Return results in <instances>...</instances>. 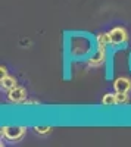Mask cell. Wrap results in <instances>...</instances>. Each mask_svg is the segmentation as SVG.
<instances>
[{
    "label": "cell",
    "instance_id": "cell-4",
    "mask_svg": "<svg viewBox=\"0 0 131 147\" xmlns=\"http://www.w3.org/2000/svg\"><path fill=\"white\" fill-rule=\"evenodd\" d=\"M105 60H106V49H97V52L87 60V66L99 68L100 65H103Z\"/></svg>",
    "mask_w": 131,
    "mask_h": 147
},
{
    "label": "cell",
    "instance_id": "cell-11",
    "mask_svg": "<svg viewBox=\"0 0 131 147\" xmlns=\"http://www.w3.org/2000/svg\"><path fill=\"white\" fill-rule=\"evenodd\" d=\"M37 103H38L37 100H25L22 105H37Z\"/></svg>",
    "mask_w": 131,
    "mask_h": 147
},
{
    "label": "cell",
    "instance_id": "cell-5",
    "mask_svg": "<svg viewBox=\"0 0 131 147\" xmlns=\"http://www.w3.org/2000/svg\"><path fill=\"white\" fill-rule=\"evenodd\" d=\"M113 90L116 93H130L131 91V80L127 77H120L113 81Z\"/></svg>",
    "mask_w": 131,
    "mask_h": 147
},
{
    "label": "cell",
    "instance_id": "cell-8",
    "mask_svg": "<svg viewBox=\"0 0 131 147\" xmlns=\"http://www.w3.org/2000/svg\"><path fill=\"white\" fill-rule=\"evenodd\" d=\"M102 105L103 106H115L116 103V93H106L102 99Z\"/></svg>",
    "mask_w": 131,
    "mask_h": 147
},
{
    "label": "cell",
    "instance_id": "cell-9",
    "mask_svg": "<svg viewBox=\"0 0 131 147\" xmlns=\"http://www.w3.org/2000/svg\"><path fill=\"white\" fill-rule=\"evenodd\" d=\"M116 93V91H115ZM130 102V96H128V93H116V103L118 105H127Z\"/></svg>",
    "mask_w": 131,
    "mask_h": 147
},
{
    "label": "cell",
    "instance_id": "cell-3",
    "mask_svg": "<svg viewBox=\"0 0 131 147\" xmlns=\"http://www.w3.org/2000/svg\"><path fill=\"white\" fill-rule=\"evenodd\" d=\"M28 97L27 88L25 87H21V85H16L15 88H12L7 91V100L12 103H24Z\"/></svg>",
    "mask_w": 131,
    "mask_h": 147
},
{
    "label": "cell",
    "instance_id": "cell-6",
    "mask_svg": "<svg viewBox=\"0 0 131 147\" xmlns=\"http://www.w3.org/2000/svg\"><path fill=\"white\" fill-rule=\"evenodd\" d=\"M0 85H2V88H3V90L9 91V90H12V88H15L16 85H18V82H16V80H15L14 77L5 75V77L0 78Z\"/></svg>",
    "mask_w": 131,
    "mask_h": 147
},
{
    "label": "cell",
    "instance_id": "cell-2",
    "mask_svg": "<svg viewBox=\"0 0 131 147\" xmlns=\"http://www.w3.org/2000/svg\"><path fill=\"white\" fill-rule=\"evenodd\" d=\"M111 35V46L113 47H120L124 46L128 41V32L124 27H115L109 31Z\"/></svg>",
    "mask_w": 131,
    "mask_h": 147
},
{
    "label": "cell",
    "instance_id": "cell-7",
    "mask_svg": "<svg viewBox=\"0 0 131 147\" xmlns=\"http://www.w3.org/2000/svg\"><path fill=\"white\" fill-rule=\"evenodd\" d=\"M96 43H97V49H106L111 44V35L109 32H100L96 35Z\"/></svg>",
    "mask_w": 131,
    "mask_h": 147
},
{
    "label": "cell",
    "instance_id": "cell-12",
    "mask_svg": "<svg viewBox=\"0 0 131 147\" xmlns=\"http://www.w3.org/2000/svg\"><path fill=\"white\" fill-rule=\"evenodd\" d=\"M0 72H2V77L7 75V71H6V68H5V66H0ZM2 77H0V78H2Z\"/></svg>",
    "mask_w": 131,
    "mask_h": 147
},
{
    "label": "cell",
    "instance_id": "cell-1",
    "mask_svg": "<svg viewBox=\"0 0 131 147\" xmlns=\"http://www.w3.org/2000/svg\"><path fill=\"white\" fill-rule=\"evenodd\" d=\"M25 134H27L25 127H19V125H5V127H2V136L12 143L21 141L25 137Z\"/></svg>",
    "mask_w": 131,
    "mask_h": 147
},
{
    "label": "cell",
    "instance_id": "cell-10",
    "mask_svg": "<svg viewBox=\"0 0 131 147\" xmlns=\"http://www.w3.org/2000/svg\"><path fill=\"white\" fill-rule=\"evenodd\" d=\"M52 127H34V131L35 134H38V136H47V134L52 132Z\"/></svg>",
    "mask_w": 131,
    "mask_h": 147
}]
</instances>
